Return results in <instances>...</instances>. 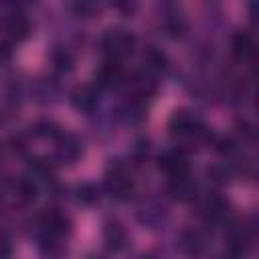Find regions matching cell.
Segmentation results:
<instances>
[{"instance_id": "7a4b0ae2", "label": "cell", "mask_w": 259, "mask_h": 259, "mask_svg": "<svg viewBox=\"0 0 259 259\" xmlns=\"http://www.w3.org/2000/svg\"><path fill=\"white\" fill-rule=\"evenodd\" d=\"M134 45H136V38L130 30L121 28V26H115V28H107L103 32V36L99 38V49L101 53L107 57V61H119L127 55H132L134 51Z\"/></svg>"}, {"instance_id": "2e32d148", "label": "cell", "mask_w": 259, "mask_h": 259, "mask_svg": "<svg viewBox=\"0 0 259 259\" xmlns=\"http://www.w3.org/2000/svg\"><path fill=\"white\" fill-rule=\"evenodd\" d=\"M12 255V241L6 231L0 229V259H10Z\"/></svg>"}, {"instance_id": "6da1fadb", "label": "cell", "mask_w": 259, "mask_h": 259, "mask_svg": "<svg viewBox=\"0 0 259 259\" xmlns=\"http://www.w3.org/2000/svg\"><path fill=\"white\" fill-rule=\"evenodd\" d=\"M168 130H170V136L182 144H200L208 138V132L200 121V117H196L192 111H186V109H180L170 117Z\"/></svg>"}, {"instance_id": "7c38bea8", "label": "cell", "mask_w": 259, "mask_h": 259, "mask_svg": "<svg viewBox=\"0 0 259 259\" xmlns=\"http://www.w3.org/2000/svg\"><path fill=\"white\" fill-rule=\"evenodd\" d=\"M233 53H235L239 59H243V61L251 59L253 53H255L253 38H251L247 32H237V34L233 36Z\"/></svg>"}, {"instance_id": "4fadbf2b", "label": "cell", "mask_w": 259, "mask_h": 259, "mask_svg": "<svg viewBox=\"0 0 259 259\" xmlns=\"http://www.w3.org/2000/svg\"><path fill=\"white\" fill-rule=\"evenodd\" d=\"M180 247H182V251L186 255L196 257V255H200V251L204 247V241H202V237L196 231H186L182 235V239H180Z\"/></svg>"}, {"instance_id": "ba28073f", "label": "cell", "mask_w": 259, "mask_h": 259, "mask_svg": "<svg viewBox=\"0 0 259 259\" xmlns=\"http://www.w3.org/2000/svg\"><path fill=\"white\" fill-rule=\"evenodd\" d=\"M71 105L81 111V113H93L99 105V93L97 89L89 87V85H81L77 89H73L71 93Z\"/></svg>"}, {"instance_id": "ac0fdd59", "label": "cell", "mask_w": 259, "mask_h": 259, "mask_svg": "<svg viewBox=\"0 0 259 259\" xmlns=\"http://www.w3.org/2000/svg\"><path fill=\"white\" fill-rule=\"evenodd\" d=\"M93 259H99V257H93Z\"/></svg>"}, {"instance_id": "5bb4252c", "label": "cell", "mask_w": 259, "mask_h": 259, "mask_svg": "<svg viewBox=\"0 0 259 259\" xmlns=\"http://www.w3.org/2000/svg\"><path fill=\"white\" fill-rule=\"evenodd\" d=\"M53 63H55V67H57L59 71H71L75 59H73V55H71L69 49L57 47V49L53 51Z\"/></svg>"}, {"instance_id": "8fae6325", "label": "cell", "mask_w": 259, "mask_h": 259, "mask_svg": "<svg viewBox=\"0 0 259 259\" xmlns=\"http://www.w3.org/2000/svg\"><path fill=\"white\" fill-rule=\"evenodd\" d=\"M125 241H127V233H125V229L117 221L105 223V227H103V243H105V247L109 251H113V253L121 251Z\"/></svg>"}, {"instance_id": "277c9868", "label": "cell", "mask_w": 259, "mask_h": 259, "mask_svg": "<svg viewBox=\"0 0 259 259\" xmlns=\"http://www.w3.org/2000/svg\"><path fill=\"white\" fill-rule=\"evenodd\" d=\"M0 32L10 42H20L30 32V20L22 10H8L0 18Z\"/></svg>"}, {"instance_id": "3957f363", "label": "cell", "mask_w": 259, "mask_h": 259, "mask_svg": "<svg viewBox=\"0 0 259 259\" xmlns=\"http://www.w3.org/2000/svg\"><path fill=\"white\" fill-rule=\"evenodd\" d=\"M103 186L107 190L109 196L117 198V200H123L132 194L134 190V180L127 172V168L121 164V162H113L107 172H105V180H103Z\"/></svg>"}, {"instance_id": "e0dca14e", "label": "cell", "mask_w": 259, "mask_h": 259, "mask_svg": "<svg viewBox=\"0 0 259 259\" xmlns=\"http://www.w3.org/2000/svg\"><path fill=\"white\" fill-rule=\"evenodd\" d=\"M8 59H10V49H8L6 42H0V65L6 63Z\"/></svg>"}, {"instance_id": "8992f818", "label": "cell", "mask_w": 259, "mask_h": 259, "mask_svg": "<svg viewBox=\"0 0 259 259\" xmlns=\"http://www.w3.org/2000/svg\"><path fill=\"white\" fill-rule=\"evenodd\" d=\"M158 168L168 174V178L172 176H178V174H184V172H190L188 168V156L184 154V150L180 148H172V150H166L160 158H158Z\"/></svg>"}, {"instance_id": "30bf717a", "label": "cell", "mask_w": 259, "mask_h": 259, "mask_svg": "<svg viewBox=\"0 0 259 259\" xmlns=\"http://www.w3.org/2000/svg\"><path fill=\"white\" fill-rule=\"evenodd\" d=\"M227 237H229L231 249H235V251H239V253H243V251L251 245V239H253L251 229H249L243 221H235V223L229 227Z\"/></svg>"}, {"instance_id": "5b68a950", "label": "cell", "mask_w": 259, "mask_h": 259, "mask_svg": "<svg viewBox=\"0 0 259 259\" xmlns=\"http://www.w3.org/2000/svg\"><path fill=\"white\" fill-rule=\"evenodd\" d=\"M83 156V142L75 134H59L55 138L53 158L59 164H75Z\"/></svg>"}, {"instance_id": "9c48e42d", "label": "cell", "mask_w": 259, "mask_h": 259, "mask_svg": "<svg viewBox=\"0 0 259 259\" xmlns=\"http://www.w3.org/2000/svg\"><path fill=\"white\" fill-rule=\"evenodd\" d=\"M95 81L99 87H117L125 81V71L115 61H105L95 71Z\"/></svg>"}, {"instance_id": "9a60e30c", "label": "cell", "mask_w": 259, "mask_h": 259, "mask_svg": "<svg viewBox=\"0 0 259 259\" xmlns=\"http://www.w3.org/2000/svg\"><path fill=\"white\" fill-rule=\"evenodd\" d=\"M77 198H79V202H83V204H93V202L99 198V194H97V188H95L93 184L85 182V184L77 186Z\"/></svg>"}, {"instance_id": "52a82bcc", "label": "cell", "mask_w": 259, "mask_h": 259, "mask_svg": "<svg viewBox=\"0 0 259 259\" xmlns=\"http://www.w3.org/2000/svg\"><path fill=\"white\" fill-rule=\"evenodd\" d=\"M168 192L180 200V202H188V200H194L196 192H198V184L196 180L190 176V172H184V174H178V176H172L168 180Z\"/></svg>"}]
</instances>
